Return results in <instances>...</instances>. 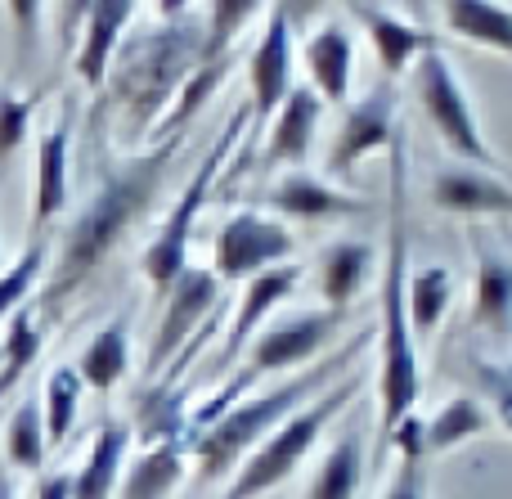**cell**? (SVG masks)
Returning <instances> with one entry per match:
<instances>
[{
  "label": "cell",
  "instance_id": "obj_1",
  "mask_svg": "<svg viewBox=\"0 0 512 499\" xmlns=\"http://www.w3.org/2000/svg\"><path fill=\"white\" fill-rule=\"evenodd\" d=\"M180 149H185V135H167V140L149 144L140 153H122V158L104 153V171H99L95 189L81 203V212L68 221L59 248L50 252L41 288H36L41 324L59 320L81 297V288L99 275V266L117 252V243L144 221V212H149L153 198L167 185Z\"/></svg>",
  "mask_w": 512,
  "mask_h": 499
},
{
  "label": "cell",
  "instance_id": "obj_2",
  "mask_svg": "<svg viewBox=\"0 0 512 499\" xmlns=\"http://www.w3.org/2000/svg\"><path fill=\"white\" fill-rule=\"evenodd\" d=\"M387 243L378 270V455L409 414H418L423 369L418 338L409 324V135L387 144Z\"/></svg>",
  "mask_w": 512,
  "mask_h": 499
},
{
  "label": "cell",
  "instance_id": "obj_3",
  "mask_svg": "<svg viewBox=\"0 0 512 499\" xmlns=\"http://www.w3.org/2000/svg\"><path fill=\"white\" fill-rule=\"evenodd\" d=\"M203 59V23L189 14L162 18L158 27L126 32L113 50L99 86V104L90 122L113 117V140L122 153H140L153 144V131L167 117L171 99L189 81V72Z\"/></svg>",
  "mask_w": 512,
  "mask_h": 499
},
{
  "label": "cell",
  "instance_id": "obj_4",
  "mask_svg": "<svg viewBox=\"0 0 512 499\" xmlns=\"http://www.w3.org/2000/svg\"><path fill=\"white\" fill-rule=\"evenodd\" d=\"M369 338H373L369 329L351 333L337 351H324L315 365L297 369L288 383L270 387V392H261V396H248V401H234L221 419H212L207 428L189 432V455L198 459V482L207 486V482H221V477L239 473L243 459H248L288 414H297L301 405H310L319 392H328L337 378L351 374L355 356L369 347Z\"/></svg>",
  "mask_w": 512,
  "mask_h": 499
},
{
  "label": "cell",
  "instance_id": "obj_5",
  "mask_svg": "<svg viewBox=\"0 0 512 499\" xmlns=\"http://www.w3.org/2000/svg\"><path fill=\"white\" fill-rule=\"evenodd\" d=\"M342 324H346V311H328V306L297 311V315H279L274 324H261V333H256V338L248 342V351H243L239 374H230L212 401H203L194 414H189V432H198L212 419H221V414L230 410L234 401H243V392H252L261 378L315 365V360L337 342Z\"/></svg>",
  "mask_w": 512,
  "mask_h": 499
},
{
  "label": "cell",
  "instance_id": "obj_6",
  "mask_svg": "<svg viewBox=\"0 0 512 499\" xmlns=\"http://www.w3.org/2000/svg\"><path fill=\"white\" fill-rule=\"evenodd\" d=\"M360 387H364V374H346V378H337L328 392H319L310 405H301L297 414H288V419H283L279 428L239 464V473L230 477V486H225L221 499H261V495L279 491V486L310 459V450L319 446L328 423L360 396Z\"/></svg>",
  "mask_w": 512,
  "mask_h": 499
},
{
  "label": "cell",
  "instance_id": "obj_7",
  "mask_svg": "<svg viewBox=\"0 0 512 499\" xmlns=\"http://www.w3.org/2000/svg\"><path fill=\"white\" fill-rule=\"evenodd\" d=\"M248 131H252V113H248V104H243L239 113L221 126V135H216L212 149L203 153V162H198V171L189 176V185L180 189L176 207H171L167 221H162L158 234L149 239V248H144V257H140V270H144V279H149L153 297H167V288L189 270V243H194L198 212H203L207 198H212L216 180H221V171H225V158L239 149V140Z\"/></svg>",
  "mask_w": 512,
  "mask_h": 499
},
{
  "label": "cell",
  "instance_id": "obj_8",
  "mask_svg": "<svg viewBox=\"0 0 512 499\" xmlns=\"http://www.w3.org/2000/svg\"><path fill=\"white\" fill-rule=\"evenodd\" d=\"M221 279L212 275V266H189L176 284L162 297V315L158 329L149 342V360H144V374L162 378L167 387H176V378L194 365V356L203 351L198 333L216 320L221 311Z\"/></svg>",
  "mask_w": 512,
  "mask_h": 499
},
{
  "label": "cell",
  "instance_id": "obj_9",
  "mask_svg": "<svg viewBox=\"0 0 512 499\" xmlns=\"http://www.w3.org/2000/svg\"><path fill=\"white\" fill-rule=\"evenodd\" d=\"M414 95H418L423 117L432 122V131L441 135V144L454 153V158L468 162V167H486V171L499 167L495 149H490V140H486V131H481L477 113H472L468 90H463L459 72H454V63H450V54H445L441 41H432L423 54H418V63H414Z\"/></svg>",
  "mask_w": 512,
  "mask_h": 499
},
{
  "label": "cell",
  "instance_id": "obj_10",
  "mask_svg": "<svg viewBox=\"0 0 512 499\" xmlns=\"http://www.w3.org/2000/svg\"><path fill=\"white\" fill-rule=\"evenodd\" d=\"M292 248H297V234H292L288 221L265 216V212H234L230 221L216 230L212 275L221 279V284H248L261 270L292 261Z\"/></svg>",
  "mask_w": 512,
  "mask_h": 499
},
{
  "label": "cell",
  "instance_id": "obj_11",
  "mask_svg": "<svg viewBox=\"0 0 512 499\" xmlns=\"http://www.w3.org/2000/svg\"><path fill=\"white\" fill-rule=\"evenodd\" d=\"M396 90L391 86H378L369 90L364 99H355L351 108L342 113L333 131V144H328V158H324V171L337 180H346L355 167H360L369 153H382L391 140H396Z\"/></svg>",
  "mask_w": 512,
  "mask_h": 499
},
{
  "label": "cell",
  "instance_id": "obj_12",
  "mask_svg": "<svg viewBox=\"0 0 512 499\" xmlns=\"http://www.w3.org/2000/svg\"><path fill=\"white\" fill-rule=\"evenodd\" d=\"M288 95H292V27H288V18H283V9L270 5L265 32L248 59V113H252L248 135L261 131V126L279 113V104Z\"/></svg>",
  "mask_w": 512,
  "mask_h": 499
},
{
  "label": "cell",
  "instance_id": "obj_13",
  "mask_svg": "<svg viewBox=\"0 0 512 499\" xmlns=\"http://www.w3.org/2000/svg\"><path fill=\"white\" fill-rule=\"evenodd\" d=\"M265 207L279 212V221H301V225H328V221H355V216L369 212V203L346 189L328 185L324 176H310V171H288L265 189Z\"/></svg>",
  "mask_w": 512,
  "mask_h": 499
},
{
  "label": "cell",
  "instance_id": "obj_14",
  "mask_svg": "<svg viewBox=\"0 0 512 499\" xmlns=\"http://www.w3.org/2000/svg\"><path fill=\"white\" fill-rule=\"evenodd\" d=\"M68 194H72V117L68 108H59V117L45 126L41 144H36V189H32V225H27L32 239H45L54 216L68 207Z\"/></svg>",
  "mask_w": 512,
  "mask_h": 499
},
{
  "label": "cell",
  "instance_id": "obj_15",
  "mask_svg": "<svg viewBox=\"0 0 512 499\" xmlns=\"http://www.w3.org/2000/svg\"><path fill=\"white\" fill-rule=\"evenodd\" d=\"M472 302H468V324L490 338L508 342L512 338V257L495 248L490 239L472 234Z\"/></svg>",
  "mask_w": 512,
  "mask_h": 499
},
{
  "label": "cell",
  "instance_id": "obj_16",
  "mask_svg": "<svg viewBox=\"0 0 512 499\" xmlns=\"http://www.w3.org/2000/svg\"><path fill=\"white\" fill-rule=\"evenodd\" d=\"M346 14L364 27V36H369V45H373V54H378V63H382V72H387V77L409 72L427 45L441 41V36L427 32L423 23H414V18H405V14H396V9L378 5V0H346Z\"/></svg>",
  "mask_w": 512,
  "mask_h": 499
},
{
  "label": "cell",
  "instance_id": "obj_17",
  "mask_svg": "<svg viewBox=\"0 0 512 499\" xmlns=\"http://www.w3.org/2000/svg\"><path fill=\"white\" fill-rule=\"evenodd\" d=\"M297 284H301V266H297V261L270 266V270H261V275H252L248 284H243L239 311H234L230 333H225V342H221V369L234 365V360L248 351V342L261 333V324L270 320V315L279 311L292 293H297Z\"/></svg>",
  "mask_w": 512,
  "mask_h": 499
},
{
  "label": "cell",
  "instance_id": "obj_18",
  "mask_svg": "<svg viewBox=\"0 0 512 499\" xmlns=\"http://www.w3.org/2000/svg\"><path fill=\"white\" fill-rule=\"evenodd\" d=\"M319 117H324V99L310 86H292V95L279 104V113L270 117V131H265V149H261V171H279L292 167L297 171L306 162V153L315 149L319 135Z\"/></svg>",
  "mask_w": 512,
  "mask_h": 499
},
{
  "label": "cell",
  "instance_id": "obj_19",
  "mask_svg": "<svg viewBox=\"0 0 512 499\" xmlns=\"http://www.w3.org/2000/svg\"><path fill=\"white\" fill-rule=\"evenodd\" d=\"M432 203L454 216H512V180L495 176L486 167L454 162L432 176Z\"/></svg>",
  "mask_w": 512,
  "mask_h": 499
},
{
  "label": "cell",
  "instance_id": "obj_20",
  "mask_svg": "<svg viewBox=\"0 0 512 499\" xmlns=\"http://www.w3.org/2000/svg\"><path fill=\"white\" fill-rule=\"evenodd\" d=\"M301 59L310 72V90L324 104H346L351 99V77H355V41L342 23H324L306 36Z\"/></svg>",
  "mask_w": 512,
  "mask_h": 499
},
{
  "label": "cell",
  "instance_id": "obj_21",
  "mask_svg": "<svg viewBox=\"0 0 512 499\" xmlns=\"http://www.w3.org/2000/svg\"><path fill=\"white\" fill-rule=\"evenodd\" d=\"M131 18H135V0H90L86 32H81V45H77V54H72V68H77L86 90L104 86L108 59H113V50L122 45Z\"/></svg>",
  "mask_w": 512,
  "mask_h": 499
},
{
  "label": "cell",
  "instance_id": "obj_22",
  "mask_svg": "<svg viewBox=\"0 0 512 499\" xmlns=\"http://www.w3.org/2000/svg\"><path fill=\"white\" fill-rule=\"evenodd\" d=\"M189 473V441H158L126 459L113 499H171Z\"/></svg>",
  "mask_w": 512,
  "mask_h": 499
},
{
  "label": "cell",
  "instance_id": "obj_23",
  "mask_svg": "<svg viewBox=\"0 0 512 499\" xmlns=\"http://www.w3.org/2000/svg\"><path fill=\"white\" fill-rule=\"evenodd\" d=\"M126 459H131V428L126 423H99L86 459L72 473V499H113Z\"/></svg>",
  "mask_w": 512,
  "mask_h": 499
},
{
  "label": "cell",
  "instance_id": "obj_24",
  "mask_svg": "<svg viewBox=\"0 0 512 499\" xmlns=\"http://www.w3.org/2000/svg\"><path fill=\"white\" fill-rule=\"evenodd\" d=\"M373 275V248L360 239H337L319 257V297L328 311H351L360 288Z\"/></svg>",
  "mask_w": 512,
  "mask_h": 499
},
{
  "label": "cell",
  "instance_id": "obj_25",
  "mask_svg": "<svg viewBox=\"0 0 512 499\" xmlns=\"http://www.w3.org/2000/svg\"><path fill=\"white\" fill-rule=\"evenodd\" d=\"M77 374H81V387L90 392H113L126 374H131V324L126 315L108 320L95 338L86 342V351L77 356Z\"/></svg>",
  "mask_w": 512,
  "mask_h": 499
},
{
  "label": "cell",
  "instance_id": "obj_26",
  "mask_svg": "<svg viewBox=\"0 0 512 499\" xmlns=\"http://www.w3.org/2000/svg\"><path fill=\"white\" fill-rule=\"evenodd\" d=\"M445 27L459 41L512 59V9L504 0H445Z\"/></svg>",
  "mask_w": 512,
  "mask_h": 499
},
{
  "label": "cell",
  "instance_id": "obj_27",
  "mask_svg": "<svg viewBox=\"0 0 512 499\" xmlns=\"http://www.w3.org/2000/svg\"><path fill=\"white\" fill-rule=\"evenodd\" d=\"M45 347V324L36 315V306H18L5 320V342H0V405L23 387V378L36 369Z\"/></svg>",
  "mask_w": 512,
  "mask_h": 499
},
{
  "label": "cell",
  "instance_id": "obj_28",
  "mask_svg": "<svg viewBox=\"0 0 512 499\" xmlns=\"http://www.w3.org/2000/svg\"><path fill=\"white\" fill-rule=\"evenodd\" d=\"M490 428H495V419H490L486 401L463 392V396H450L432 419H423V446L427 455H450V450L468 446V441H477Z\"/></svg>",
  "mask_w": 512,
  "mask_h": 499
},
{
  "label": "cell",
  "instance_id": "obj_29",
  "mask_svg": "<svg viewBox=\"0 0 512 499\" xmlns=\"http://www.w3.org/2000/svg\"><path fill=\"white\" fill-rule=\"evenodd\" d=\"M364 486V441L360 432H342L333 446L324 450L315 477L306 482L301 499H355Z\"/></svg>",
  "mask_w": 512,
  "mask_h": 499
},
{
  "label": "cell",
  "instance_id": "obj_30",
  "mask_svg": "<svg viewBox=\"0 0 512 499\" xmlns=\"http://www.w3.org/2000/svg\"><path fill=\"white\" fill-rule=\"evenodd\" d=\"M454 293H459V284H454L450 266H418L409 270V324H414V338H432L436 329H441V320L450 315L454 306Z\"/></svg>",
  "mask_w": 512,
  "mask_h": 499
},
{
  "label": "cell",
  "instance_id": "obj_31",
  "mask_svg": "<svg viewBox=\"0 0 512 499\" xmlns=\"http://www.w3.org/2000/svg\"><path fill=\"white\" fill-rule=\"evenodd\" d=\"M45 455H50V441H45L41 401L32 392H23L5 419V464L23 468V473H41Z\"/></svg>",
  "mask_w": 512,
  "mask_h": 499
},
{
  "label": "cell",
  "instance_id": "obj_32",
  "mask_svg": "<svg viewBox=\"0 0 512 499\" xmlns=\"http://www.w3.org/2000/svg\"><path fill=\"white\" fill-rule=\"evenodd\" d=\"M81 392H86V387H81L77 365L50 369V378H45V392H41V419H45V441H50V450L68 446L72 428H77Z\"/></svg>",
  "mask_w": 512,
  "mask_h": 499
},
{
  "label": "cell",
  "instance_id": "obj_33",
  "mask_svg": "<svg viewBox=\"0 0 512 499\" xmlns=\"http://www.w3.org/2000/svg\"><path fill=\"white\" fill-rule=\"evenodd\" d=\"M387 450H400V464L391 473L382 499H423L427 491V446H423V419L409 414L396 432H391Z\"/></svg>",
  "mask_w": 512,
  "mask_h": 499
},
{
  "label": "cell",
  "instance_id": "obj_34",
  "mask_svg": "<svg viewBox=\"0 0 512 499\" xmlns=\"http://www.w3.org/2000/svg\"><path fill=\"white\" fill-rule=\"evenodd\" d=\"M265 0H212L207 9V23H203V59L198 63H221L234 54V41L239 32L261 14Z\"/></svg>",
  "mask_w": 512,
  "mask_h": 499
},
{
  "label": "cell",
  "instance_id": "obj_35",
  "mask_svg": "<svg viewBox=\"0 0 512 499\" xmlns=\"http://www.w3.org/2000/svg\"><path fill=\"white\" fill-rule=\"evenodd\" d=\"M45 266H50V243H45V239H27L23 257H18L9 270H0V320H9L18 306H27L32 288H41Z\"/></svg>",
  "mask_w": 512,
  "mask_h": 499
},
{
  "label": "cell",
  "instance_id": "obj_36",
  "mask_svg": "<svg viewBox=\"0 0 512 499\" xmlns=\"http://www.w3.org/2000/svg\"><path fill=\"white\" fill-rule=\"evenodd\" d=\"M32 117H36V95L14 86H0V171L5 162L23 149L27 131H32Z\"/></svg>",
  "mask_w": 512,
  "mask_h": 499
},
{
  "label": "cell",
  "instance_id": "obj_37",
  "mask_svg": "<svg viewBox=\"0 0 512 499\" xmlns=\"http://www.w3.org/2000/svg\"><path fill=\"white\" fill-rule=\"evenodd\" d=\"M472 378L481 383V401H486L495 428H504L512 437V365H499V360H472Z\"/></svg>",
  "mask_w": 512,
  "mask_h": 499
},
{
  "label": "cell",
  "instance_id": "obj_38",
  "mask_svg": "<svg viewBox=\"0 0 512 499\" xmlns=\"http://www.w3.org/2000/svg\"><path fill=\"white\" fill-rule=\"evenodd\" d=\"M9 27H14V68H32L36 50H41V27H45V0H5Z\"/></svg>",
  "mask_w": 512,
  "mask_h": 499
},
{
  "label": "cell",
  "instance_id": "obj_39",
  "mask_svg": "<svg viewBox=\"0 0 512 499\" xmlns=\"http://www.w3.org/2000/svg\"><path fill=\"white\" fill-rule=\"evenodd\" d=\"M86 14H90V0H59V54H77L81 32H86Z\"/></svg>",
  "mask_w": 512,
  "mask_h": 499
},
{
  "label": "cell",
  "instance_id": "obj_40",
  "mask_svg": "<svg viewBox=\"0 0 512 499\" xmlns=\"http://www.w3.org/2000/svg\"><path fill=\"white\" fill-rule=\"evenodd\" d=\"M274 5L283 9V18H288V27L292 32H301L306 23H315L319 18V9L328 5V0H274Z\"/></svg>",
  "mask_w": 512,
  "mask_h": 499
},
{
  "label": "cell",
  "instance_id": "obj_41",
  "mask_svg": "<svg viewBox=\"0 0 512 499\" xmlns=\"http://www.w3.org/2000/svg\"><path fill=\"white\" fill-rule=\"evenodd\" d=\"M36 499H72V473L59 468V473H45L36 482Z\"/></svg>",
  "mask_w": 512,
  "mask_h": 499
},
{
  "label": "cell",
  "instance_id": "obj_42",
  "mask_svg": "<svg viewBox=\"0 0 512 499\" xmlns=\"http://www.w3.org/2000/svg\"><path fill=\"white\" fill-rule=\"evenodd\" d=\"M0 499H18V491H14V473H9L5 459H0Z\"/></svg>",
  "mask_w": 512,
  "mask_h": 499
},
{
  "label": "cell",
  "instance_id": "obj_43",
  "mask_svg": "<svg viewBox=\"0 0 512 499\" xmlns=\"http://www.w3.org/2000/svg\"><path fill=\"white\" fill-rule=\"evenodd\" d=\"M185 5H189V0H158V14L162 18H180V14H185Z\"/></svg>",
  "mask_w": 512,
  "mask_h": 499
},
{
  "label": "cell",
  "instance_id": "obj_44",
  "mask_svg": "<svg viewBox=\"0 0 512 499\" xmlns=\"http://www.w3.org/2000/svg\"><path fill=\"white\" fill-rule=\"evenodd\" d=\"M450 499H459V495H450Z\"/></svg>",
  "mask_w": 512,
  "mask_h": 499
}]
</instances>
